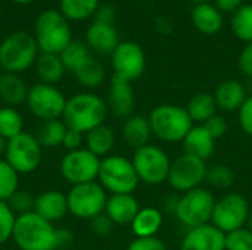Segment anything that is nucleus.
I'll return each instance as SVG.
<instances>
[{
    "mask_svg": "<svg viewBox=\"0 0 252 250\" xmlns=\"http://www.w3.org/2000/svg\"><path fill=\"white\" fill-rule=\"evenodd\" d=\"M106 102L93 93H78L66 100L62 121L71 130L83 134L105 124L108 116Z\"/></svg>",
    "mask_w": 252,
    "mask_h": 250,
    "instance_id": "1",
    "label": "nucleus"
},
{
    "mask_svg": "<svg viewBox=\"0 0 252 250\" xmlns=\"http://www.w3.org/2000/svg\"><path fill=\"white\" fill-rule=\"evenodd\" d=\"M205 181L214 189H230L236 181V175L229 167L219 164L207 169Z\"/></svg>",
    "mask_w": 252,
    "mask_h": 250,
    "instance_id": "37",
    "label": "nucleus"
},
{
    "mask_svg": "<svg viewBox=\"0 0 252 250\" xmlns=\"http://www.w3.org/2000/svg\"><path fill=\"white\" fill-rule=\"evenodd\" d=\"M21 250H58V230L34 211L18 215L12 233Z\"/></svg>",
    "mask_w": 252,
    "mask_h": 250,
    "instance_id": "2",
    "label": "nucleus"
},
{
    "mask_svg": "<svg viewBox=\"0 0 252 250\" xmlns=\"http://www.w3.org/2000/svg\"><path fill=\"white\" fill-rule=\"evenodd\" d=\"M247 227L252 231V209L250 211V215H248V221H247Z\"/></svg>",
    "mask_w": 252,
    "mask_h": 250,
    "instance_id": "51",
    "label": "nucleus"
},
{
    "mask_svg": "<svg viewBox=\"0 0 252 250\" xmlns=\"http://www.w3.org/2000/svg\"><path fill=\"white\" fill-rule=\"evenodd\" d=\"M59 56L62 59V63H63L65 69L71 71L72 74H75L92 57L89 46L86 43H83V41H78V40H72L63 49V52Z\"/></svg>",
    "mask_w": 252,
    "mask_h": 250,
    "instance_id": "30",
    "label": "nucleus"
},
{
    "mask_svg": "<svg viewBox=\"0 0 252 250\" xmlns=\"http://www.w3.org/2000/svg\"><path fill=\"white\" fill-rule=\"evenodd\" d=\"M66 131L68 127L62 119H52V121H44L40 125L35 137L41 144V147H58L62 146Z\"/></svg>",
    "mask_w": 252,
    "mask_h": 250,
    "instance_id": "31",
    "label": "nucleus"
},
{
    "mask_svg": "<svg viewBox=\"0 0 252 250\" xmlns=\"http://www.w3.org/2000/svg\"><path fill=\"white\" fill-rule=\"evenodd\" d=\"M97 183L111 194H133L140 181L130 159L108 155L100 161Z\"/></svg>",
    "mask_w": 252,
    "mask_h": 250,
    "instance_id": "5",
    "label": "nucleus"
},
{
    "mask_svg": "<svg viewBox=\"0 0 252 250\" xmlns=\"http://www.w3.org/2000/svg\"><path fill=\"white\" fill-rule=\"evenodd\" d=\"M213 96L216 99L217 108L224 112L239 111L248 97L245 87L238 80H226L220 83Z\"/></svg>",
    "mask_w": 252,
    "mask_h": 250,
    "instance_id": "21",
    "label": "nucleus"
},
{
    "mask_svg": "<svg viewBox=\"0 0 252 250\" xmlns=\"http://www.w3.org/2000/svg\"><path fill=\"white\" fill-rule=\"evenodd\" d=\"M100 158L86 147L68 152L61 161V174L72 186L92 183L97 180Z\"/></svg>",
    "mask_w": 252,
    "mask_h": 250,
    "instance_id": "14",
    "label": "nucleus"
},
{
    "mask_svg": "<svg viewBox=\"0 0 252 250\" xmlns=\"http://www.w3.org/2000/svg\"><path fill=\"white\" fill-rule=\"evenodd\" d=\"M35 71L37 75L40 77L41 83L55 85L59 83L63 77V72L66 71L62 59L59 55H52V53H41L37 56L35 60Z\"/></svg>",
    "mask_w": 252,
    "mask_h": 250,
    "instance_id": "28",
    "label": "nucleus"
},
{
    "mask_svg": "<svg viewBox=\"0 0 252 250\" xmlns=\"http://www.w3.org/2000/svg\"><path fill=\"white\" fill-rule=\"evenodd\" d=\"M238 119L244 133L252 137V96L247 97V100L238 111Z\"/></svg>",
    "mask_w": 252,
    "mask_h": 250,
    "instance_id": "43",
    "label": "nucleus"
},
{
    "mask_svg": "<svg viewBox=\"0 0 252 250\" xmlns=\"http://www.w3.org/2000/svg\"><path fill=\"white\" fill-rule=\"evenodd\" d=\"M117 18V12L111 4H102L96 9L94 12V22L106 24V25H114V21Z\"/></svg>",
    "mask_w": 252,
    "mask_h": 250,
    "instance_id": "45",
    "label": "nucleus"
},
{
    "mask_svg": "<svg viewBox=\"0 0 252 250\" xmlns=\"http://www.w3.org/2000/svg\"><path fill=\"white\" fill-rule=\"evenodd\" d=\"M226 250H252V231L242 227L224 234Z\"/></svg>",
    "mask_w": 252,
    "mask_h": 250,
    "instance_id": "38",
    "label": "nucleus"
},
{
    "mask_svg": "<svg viewBox=\"0 0 252 250\" xmlns=\"http://www.w3.org/2000/svg\"><path fill=\"white\" fill-rule=\"evenodd\" d=\"M66 200L71 215L80 220H93L105 212L108 196L106 190L97 181H92L72 186L66 194Z\"/></svg>",
    "mask_w": 252,
    "mask_h": 250,
    "instance_id": "8",
    "label": "nucleus"
},
{
    "mask_svg": "<svg viewBox=\"0 0 252 250\" xmlns=\"http://www.w3.org/2000/svg\"><path fill=\"white\" fill-rule=\"evenodd\" d=\"M114 75L126 81H136L146 69V56L143 49L134 41H120L111 55Z\"/></svg>",
    "mask_w": 252,
    "mask_h": 250,
    "instance_id": "15",
    "label": "nucleus"
},
{
    "mask_svg": "<svg viewBox=\"0 0 252 250\" xmlns=\"http://www.w3.org/2000/svg\"><path fill=\"white\" fill-rule=\"evenodd\" d=\"M28 87L18 74L3 72L0 74V99L6 106H19L25 103Z\"/></svg>",
    "mask_w": 252,
    "mask_h": 250,
    "instance_id": "25",
    "label": "nucleus"
},
{
    "mask_svg": "<svg viewBox=\"0 0 252 250\" xmlns=\"http://www.w3.org/2000/svg\"><path fill=\"white\" fill-rule=\"evenodd\" d=\"M180 250H226L224 233L213 224L190 228L182 240Z\"/></svg>",
    "mask_w": 252,
    "mask_h": 250,
    "instance_id": "17",
    "label": "nucleus"
},
{
    "mask_svg": "<svg viewBox=\"0 0 252 250\" xmlns=\"http://www.w3.org/2000/svg\"><path fill=\"white\" fill-rule=\"evenodd\" d=\"M131 162L139 181L145 184L157 186L167 181L168 178L171 161L168 155L158 146L146 144L134 150Z\"/></svg>",
    "mask_w": 252,
    "mask_h": 250,
    "instance_id": "9",
    "label": "nucleus"
},
{
    "mask_svg": "<svg viewBox=\"0 0 252 250\" xmlns=\"http://www.w3.org/2000/svg\"><path fill=\"white\" fill-rule=\"evenodd\" d=\"M250 211L251 208L245 196L239 193H227L216 200L211 224L224 234L230 233L247 227Z\"/></svg>",
    "mask_w": 252,
    "mask_h": 250,
    "instance_id": "12",
    "label": "nucleus"
},
{
    "mask_svg": "<svg viewBox=\"0 0 252 250\" xmlns=\"http://www.w3.org/2000/svg\"><path fill=\"white\" fill-rule=\"evenodd\" d=\"M139 211V202L133 194H111L105 206V214L115 225H130Z\"/></svg>",
    "mask_w": 252,
    "mask_h": 250,
    "instance_id": "19",
    "label": "nucleus"
},
{
    "mask_svg": "<svg viewBox=\"0 0 252 250\" xmlns=\"http://www.w3.org/2000/svg\"><path fill=\"white\" fill-rule=\"evenodd\" d=\"M106 106L108 111L118 119L126 121L128 116H131L136 106V97L131 83L114 75L108 91Z\"/></svg>",
    "mask_w": 252,
    "mask_h": 250,
    "instance_id": "16",
    "label": "nucleus"
},
{
    "mask_svg": "<svg viewBox=\"0 0 252 250\" xmlns=\"http://www.w3.org/2000/svg\"><path fill=\"white\" fill-rule=\"evenodd\" d=\"M207 169L208 167L205 161L183 153L177 156L174 161H171L167 181L174 190L186 193L201 187V184L205 183Z\"/></svg>",
    "mask_w": 252,
    "mask_h": 250,
    "instance_id": "13",
    "label": "nucleus"
},
{
    "mask_svg": "<svg viewBox=\"0 0 252 250\" xmlns=\"http://www.w3.org/2000/svg\"><path fill=\"white\" fill-rule=\"evenodd\" d=\"M196 4H199V3H208V0H193Z\"/></svg>",
    "mask_w": 252,
    "mask_h": 250,
    "instance_id": "53",
    "label": "nucleus"
},
{
    "mask_svg": "<svg viewBox=\"0 0 252 250\" xmlns=\"http://www.w3.org/2000/svg\"><path fill=\"white\" fill-rule=\"evenodd\" d=\"M61 13L69 21H84L94 15L99 0H61Z\"/></svg>",
    "mask_w": 252,
    "mask_h": 250,
    "instance_id": "32",
    "label": "nucleus"
},
{
    "mask_svg": "<svg viewBox=\"0 0 252 250\" xmlns=\"http://www.w3.org/2000/svg\"><path fill=\"white\" fill-rule=\"evenodd\" d=\"M34 212L52 224L61 221L69 212L66 194L58 190H46L40 193L34 200Z\"/></svg>",
    "mask_w": 252,
    "mask_h": 250,
    "instance_id": "18",
    "label": "nucleus"
},
{
    "mask_svg": "<svg viewBox=\"0 0 252 250\" xmlns=\"http://www.w3.org/2000/svg\"><path fill=\"white\" fill-rule=\"evenodd\" d=\"M35 41L41 53L61 55L72 41L68 19L58 10L49 9L40 13L35 21Z\"/></svg>",
    "mask_w": 252,
    "mask_h": 250,
    "instance_id": "4",
    "label": "nucleus"
},
{
    "mask_svg": "<svg viewBox=\"0 0 252 250\" xmlns=\"http://www.w3.org/2000/svg\"><path fill=\"white\" fill-rule=\"evenodd\" d=\"M239 69L244 75L252 78V41L248 43L239 55Z\"/></svg>",
    "mask_w": 252,
    "mask_h": 250,
    "instance_id": "47",
    "label": "nucleus"
},
{
    "mask_svg": "<svg viewBox=\"0 0 252 250\" xmlns=\"http://www.w3.org/2000/svg\"><path fill=\"white\" fill-rule=\"evenodd\" d=\"M121 134H123V139L127 143V146L134 150L149 144V140L152 137L149 119L143 115L133 113L131 116H128L124 121Z\"/></svg>",
    "mask_w": 252,
    "mask_h": 250,
    "instance_id": "22",
    "label": "nucleus"
},
{
    "mask_svg": "<svg viewBox=\"0 0 252 250\" xmlns=\"http://www.w3.org/2000/svg\"><path fill=\"white\" fill-rule=\"evenodd\" d=\"M162 214L157 208H140L130 225L136 237H155L162 227Z\"/></svg>",
    "mask_w": 252,
    "mask_h": 250,
    "instance_id": "27",
    "label": "nucleus"
},
{
    "mask_svg": "<svg viewBox=\"0 0 252 250\" xmlns=\"http://www.w3.org/2000/svg\"><path fill=\"white\" fill-rule=\"evenodd\" d=\"M41 153L43 147L37 137L24 131L7 140L4 161L18 174H31L38 168L41 162Z\"/></svg>",
    "mask_w": 252,
    "mask_h": 250,
    "instance_id": "11",
    "label": "nucleus"
},
{
    "mask_svg": "<svg viewBox=\"0 0 252 250\" xmlns=\"http://www.w3.org/2000/svg\"><path fill=\"white\" fill-rule=\"evenodd\" d=\"M185 153L199 158L207 162L216 150V140L202 125H193L188 136L183 139Z\"/></svg>",
    "mask_w": 252,
    "mask_h": 250,
    "instance_id": "23",
    "label": "nucleus"
},
{
    "mask_svg": "<svg viewBox=\"0 0 252 250\" xmlns=\"http://www.w3.org/2000/svg\"><path fill=\"white\" fill-rule=\"evenodd\" d=\"M86 40L89 49L94 50L99 55H112V52L120 44L115 27L100 22H93L87 28Z\"/></svg>",
    "mask_w": 252,
    "mask_h": 250,
    "instance_id": "20",
    "label": "nucleus"
},
{
    "mask_svg": "<svg viewBox=\"0 0 252 250\" xmlns=\"http://www.w3.org/2000/svg\"><path fill=\"white\" fill-rule=\"evenodd\" d=\"M34 197L25 192V190H18L13 193V196L7 200L9 208L12 209V212L18 217V215H24L28 212L34 211Z\"/></svg>",
    "mask_w": 252,
    "mask_h": 250,
    "instance_id": "40",
    "label": "nucleus"
},
{
    "mask_svg": "<svg viewBox=\"0 0 252 250\" xmlns=\"http://www.w3.org/2000/svg\"><path fill=\"white\" fill-rule=\"evenodd\" d=\"M86 149L90 150L97 158H106L115 146V134L111 127L102 124L84 136Z\"/></svg>",
    "mask_w": 252,
    "mask_h": 250,
    "instance_id": "26",
    "label": "nucleus"
},
{
    "mask_svg": "<svg viewBox=\"0 0 252 250\" xmlns=\"http://www.w3.org/2000/svg\"><path fill=\"white\" fill-rule=\"evenodd\" d=\"M202 127L210 133V136L214 139V140H219L221 139L226 133H227V121L224 119V116L221 115H214L211 116L208 121H205L202 124Z\"/></svg>",
    "mask_w": 252,
    "mask_h": 250,
    "instance_id": "41",
    "label": "nucleus"
},
{
    "mask_svg": "<svg viewBox=\"0 0 252 250\" xmlns=\"http://www.w3.org/2000/svg\"><path fill=\"white\" fill-rule=\"evenodd\" d=\"M18 190L19 174L4 159H0V200L7 202Z\"/></svg>",
    "mask_w": 252,
    "mask_h": 250,
    "instance_id": "36",
    "label": "nucleus"
},
{
    "mask_svg": "<svg viewBox=\"0 0 252 250\" xmlns=\"http://www.w3.org/2000/svg\"><path fill=\"white\" fill-rule=\"evenodd\" d=\"M16 215L9 208L7 202L0 200V246L12 239Z\"/></svg>",
    "mask_w": 252,
    "mask_h": 250,
    "instance_id": "39",
    "label": "nucleus"
},
{
    "mask_svg": "<svg viewBox=\"0 0 252 250\" xmlns=\"http://www.w3.org/2000/svg\"><path fill=\"white\" fill-rule=\"evenodd\" d=\"M15 3H19V4H27V3H31L34 0H13Z\"/></svg>",
    "mask_w": 252,
    "mask_h": 250,
    "instance_id": "52",
    "label": "nucleus"
},
{
    "mask_svg": "<svg viewBox=\"0 0 252 250\" xmlns=\"http://www.w3.org/2000/svg\"><path fill=\"white\" fill-rule=\"evenodd\" d=\"M72 243V233L68 230H58V248L63 249Z\"/></svg>",
    "mask_w": 252,
    "mask_h": 250,
    "instance_id": "49",
    "label": "nucleus"
},
{
    "mask_svg": "<svg viewBox=\"0 0 252 250\" xmlns=\"http://www.w3.org/2000/svg\"><path fill=\"white\" fill-rule=\"evenodd\" d=\"M74 75H75L77 81L81 85L87 87V88H96V87H99L105 81V77H106L105 68L93 56Z\"/></svg>",
    "mask_w": 252,
    "mask_h": 250,
    "instance_id": "33",
    "label": "nucleus"
},
{
    "mask_svg": "<svg viewBox=\"0 0 252 250\" xmlns=\"http://www.w3.org/2000/svg\"><path fill=\"white\" fill-rule=\"evenodd\" d=\"M192 24L199 32L213 35L221 29L223 15L214 4L199 3L192 10Z\"/></svg>",
    "mask_w": 252,
    "mask_h": 250,
    "instance_id": "24",
    "label": "nucleus"
},
{
    "mask_svg": "<svg viewBox=\"0 0 252 250\" xmlns=\"http://www.w3.org/2000/svg\"><path fill=\"white\" fill-rule=\"evenodd\" d=\"M66 100L68 99L58 87L38 83L28 88L25 103L28 111L44 122L52 119H62Z\"/></svg>",
    "mask_w": 252,
    "mask_h": 250,
    "instance_id": "10",
    "label": "nucleus"
},
{
    "mask_svg": "<svg viewBox=\"0 0 252 250\" xmlns=\"http://www.w3.org/2000/svg\"><path fill=\"white\" fill-rule=\"evenodd\" d=\"M214 205V194L204 187H198L182 193L174 205V215L189 230L196 228L205 224H211Z\"/></svg>",
    "mask_w": 252,
    "mask_h": 250,
    "instance_id": "7",
    "label": "nucleus"
},
{
    "mask_svg": "<svg viewBox=\"0 0 252 250\" xmlns=\"http://www.w3.org/2000/svg\"><path fill=\"white\" fill-rule=\"evenodd\" d=\"M6 146H7V140H6L3 136H0V155H4Z\"/></svg>",
    "mask_w": 252,
    "mask_h": 250,
    "instance_id": "50",
    "label": "nucleus"
},
{
    "mask_svg": "<svg viewBox=\"0 0 252 250\" xmlns=\"http://www.w3.org/2000/svg\"><path fill=\"white\" fill-rule=\"evenodd\" d=\"M217 109L219 108H217L216 99L210 93H198L189 100L186 106V111L192 122H196L199 125H202L211 116L217 115Z\"/></svg>",
    "mask_w": 252,
    "mask_h": 250,
    "instance_id": "29",
    "label": "nucleus"
},
{
    "mask_svg": "<svg viewBox=\"0 0 252 250\" xmlns=\"http://www.w3.org/2000/svg\"><path fill=\"white\" fill-rule=\"evenodd\" d=\"M83 141H84V134H83V133L68 128V131H66V134H65V139H63L62 146H63L68 152H72V150L81 149Z\"/></svg>",
    "mask_w": 252,
    "mask_h": 250,
    "instance_id": "46",
    "label": "nucleus"
},
{
    "mask_svg": "<svg viewBox=\"0 0 252 250\" xmlns=\"http://www.w3.org/2000/svg\"><path fill=\"white\" fill-rule=\"evenodd\" d=\"M127 250H168L165 243L155 237H136L130 245Z\"/></svg>",
    "mask_w": 252,
    "mask_h": 250,
    "instance_id": "42",
    "label": "nucleus"
},
{
    "mask_svg": "<svg viewBox=\"0 0 252 250\" xmlns=\"http://www.w3.org/2000/svg\"><path fill=\"white\" fill-rule=\"evenodd\" d=\"M21 133H24L22 115L12 106L0 108V136L10 140Z\"/></svg>",
    "mask_w": 252,
    "mask_h": 250,
    "instance_id": "34",
    "label": "nucleus"
},
{
    "mask_svg": "<svg viewBox=\"0 0 252 250\" xmlns=\"http://www.w3.org/2000/svg\"><path fill=\"white\" fill-rule=\"evenodd\" d=\"M152 136L167 143H179L188 136L193 122L186 111L179 105H159L148 116Z\"/></svg>",
    "mask_w": 252,
    "mask_h": 250,
    "instance_id": "3",
    "label": "nucleus"
},
{
    "mask_svg": "<svg viewBox=\"0 0 252 250\" xmlns=\"http://www.w3.org/2000/svg\"><path fill=\"white\" fill-rule=\"evenodd\" d=\"M114 225H115V224L109 220V217H108L105 212H103V214H100V215H97V217H94L93 220H90L92 231H93L94 234L100 236V237L108 236V234L112 231Z\"/></svg>",
    "mask_w": 252,
    "mask_h": 250,
    "instance_id": "44",
    "label": "nucleus"
},
{
    "mask_svg": "<svg viewBox=\"0 0 252 250\" xmlns=\"http://www.w3.org/2000/svg\"><path fill=\"white\" fill-rule=\"evenodd\" d=\"M214 3L221 13H235L242 6V0H214Z\"/></svg>",
    "mask_w": 252,
    "mask_h": 250,
    "instance_id": "48",
    "label": "nucleus"
},
{
    "mask_svg": "<svg viewBox=\"0 0 252 250\" xmlns=\"http://www.w3.org/2000/svg\"><path fill=\"white\" fill-rule=\"evenodd\" d=\"M232 29L235 35L245 41H252V4H242L232 16Z\"/></svg>",
    "mask_w": 252,
    "mask_h": 250,
    "instance_id": "35",
    "label": "nucleus"
},
{
    "mask_svg": "<svg viewBox=\"0 0 252 250\" xmlns=\"http://www.w3.org/2000/svg\"><path fill=\"white\" fill-rule=\"evenodd\" d=\"M37 41L25 31H15L0 43V68L3 72L19 74L37 60Z\"/></svg>",
    "mask_w": 252,
    "mask_h": 250,
    "instance_id": "6",
    "label": "nucleus"
}]
</instances>
